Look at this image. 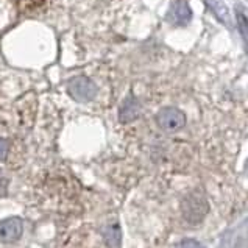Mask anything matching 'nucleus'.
I'll return each instance as SVG.
<instances>
[{"instance_id": "obj_1", "label": "nucleus", "mask_w": 248, "mask_h": 248, "mask_svg": "<svg viewBox=\"0 0 248 248\" xmlns=\"http://www.w3.org/2000/svg\"><path fill=\"white\" fill-rule=\"evenodd\" d=\"M208 212V203L200 194L189 195L183 202V216L189 223H200Z\"/></svg>"}, {"instance_id": "obj_2", "label": "nucleus", "mask_w": 248, "mask_h": 248, "mask_svg": "<svg viewBox=\"0 0 248 248\" xmlns=\"http://www.w3.org/2000/svg\"><path fill=\"white\" fill-rule=\"evenodd\" d=\"M69 94L78 102H88L95 95V84L86 77H77L69 81Z\"/></svg>"}, {"instance_id": "obj_3", "label": "nucleus", "mask_w": 248, "mask_h": 248, "mask_svg": "<svg viewBox=\"0 0 248 248\" xmlns=\"http://www.w3.org/2000/svg\"><path fill=\"white\" fill-rule=\"evenodd\" d=\"M24 232V220L20 217H8L0 222V242H17Z\"/></svg>"}, {"instance_id": "obj_4", "label": "nucleus", "mask_w": 248, "mask_h": 248, "mask_svg": "<svg viewBox=\"0 0 248 248\" xmlns=\"http://www.w3.org/2000/svg\"><path fill=\"white\" fill-rule=\"evenodd\" d=\"M186 122V117L181 111L175 109V108H169L159 112L158 116V124L162 130L166 131H176L180 130L181 126Z\"/></svg>"}, {"instance_id": "obj_5", "label": "nucleus", "mask_w": 248, "mask_h": 248, "mask_svg": "<svg viewBox=\"0 0 248 248\" xmlns=\"http://www.w3.org/2000/svg\"><path fill=\"white\" fill-rule=\"evenodd\" d=\"M8 153H10V140L0 138V162L8 158Z\"/></svg>"}, {"instance_id": "obj_6", "label": "nucleus", "mask_w": 248, "mask_h": 248, "mask_svg": "<svg viewBox=\"0 0 248 248\" xmlns=\"http://www.w3.org/2000/svg\"><path fill=\"white\" fill-rule=\"evenodd\" d=\"M178 248H203V245L200 242H197V240H194V239H186V240H183V242L180 244Z\"/></svg>"}]
</instances>
